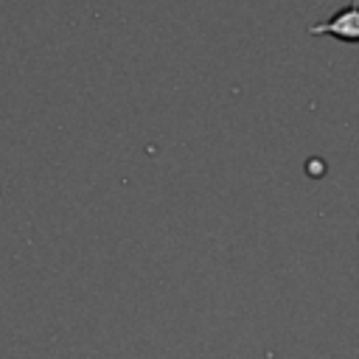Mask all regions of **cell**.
<instances>
[{"label":"cell","mask_w":359,"mask_h":359,"mask_svg":"<svg viewBox=\"0 0 359 359\" xmlns=\"http://www.w3.org/2000/svg\"><path fill=\"white\" fill-rule=\"evenodd\" d=\"M309 34H325L342 42H359V0H348V6L334 11L328 20L309 25Z\"/></svg>","instance_id":"obj_1"}]
</instances>
